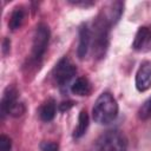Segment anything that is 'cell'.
Wrapping results in <instances>:
<instances>
[{
    "label": "cell",
    "instance_id": "obj_16",
    "mask_svg": "<svg viewBox=\"0 0 151 151\" xmlns=\"http://www.w3.org/2000/svg\"><path fill=\"white\" fill-rule=\"evenodd\" d=\"M12 149V142L9 137L1 134L0 136V151H11Z\"/></svg>",
    "mask_w": 151,
    "mask_h": 151
},
{
    "label": "cell",
    "instance_id": "obj_11",
    "mask_svg": "<svg viewBox=\"0 0 151 151\" xmlns=\"http://www.w3.org/2000/svg\"><path fill=\"white\" fill-rule=\"evenodd\" d=\"M92 91V87H91V84L90 81L84 78V77H79L76 79V81L71 85V92L76 96H88Z\"/></svg>",
    "mask_w": 151,
    "mask_h": 151
},
{
    "label": "cell",
    "instance_id": "obj_13",
    "mask_svg": "<svg viewBox=\"0 0 151 151\" xmlns=\"http://www.w3.org/2000/svg\"><path fill=\"white\" fill-rule=\"evenodd\" d=\"M24 19H25V11H24V8L21 6L20 7H15L14 11L12 12L11 17H9L8 27L12 31H15V29L20 28L22 22H24Z\"/></svg>",
    "mask_w": 151,
    "mask_h": 151
},
{
    "label": "cell",
    "instance_id": "obj_19",
    "mask_svg": "<svg viewBox=\"0 0 151 151\" xmlns=\"http://www.w3.org/2000/svg\"><path fill=\"white\" fill-rule=\"evenodd\" d=\"M11 48V40L8 38H5L4 41H2V53L4 54H7L8 51Z\"/></svg>",
    "mask_w": 151,
    "mask_h": 151
},
{
    "label": "cell",
    "instance_id": "obj_17",
    "mask_svg": "<svg viewBox=\"0 0 151 151\" xmlns=\"http://www.w3.org/2000/svg\"><path fill=\"white\" fill-rule=\"evenodd\" d=\"M40 151H59V145L53 142H44L40 145Z\"/></svg>",
    "mask_w": 151,
    "mask_h": 151
},
{
    "label": "cell",
    "instance_id": "obj_14",
    "mask_svg": "<svg viewBox=\"0 0 151 151\" xmlns=\"http://www.w3.org/2000/svg\"><path fill=\"white\" fill-rule=\"evenodd\" d=\"M88 123H90V119H88L87 112L85 110H81L80 113H79V117H78L77 127L74 129V132H73V137L80 138L81 136H84L87 127H88Z\"/></svg>",
    "mask_w": 151,
    "mask_h": 151
},
{
    "label": "cell",
    "instance_id": "obj_8",
    "mask_svg": "<svg viewBox=\"0 0 151 151\" xmlns=\"http://www.w3.org/2000/svg\"><path fill=\"white\" fill-rule=\"evenodd\" d=\"M91 47V28L87 24H84L79 28V44L77 48V54L79 59H84Z\"/></svg>",
    "mask_w": 151,
    "mask_h": 151
},
{
    "label": "cell",
    "instance_id": "obj_3",
    "mask_svg": "<svg viewBox=\"0 0 151 151\" xmlns=\"http://www.w3.org/2000/svg\"><path fill=\"white\" fill-rule=\"evenodd\" d=\"M96 145L98 151H126L127 140L120 131L110 130L97 139Z\"/></svg>",
    "mask_w": 151,
    "mask_h": 151
},
{
    "label": "cell",
    "instance_id": "obj_12",
    "mask_svg": "<svg viewBox=\"0 0 151 151\" xmlns=\"http://www.w3.org/2000/svg\"><path fill=\"white\" fill-rule=\"evenodd\" d=\"M123 8H124V4L122 1H113L110 4L107 14H104V15L106 17V19L111 26L118 22V20L120 19V17L123 14Z\"/></svg>",
    "mask_w": 151,
    "mask_h": 151
},
{
    "label": "cell",
    "instance_id": "obj_5",
    "mask_svg": "<svg viewBox=\"0 0 151 151\" xmlns=\"http://www.w3.org/2000/svg\"><path fill=\"white\" fill-rule=\"evenodd\" d=\"M77 68L74 64L71 61L70 58L63 57L54 66L53 68V79L58 84V86H64L66 85L76 74Z\"/></svg>",
    "mask_w": 151,
    "mask_h": 151
},
{
    "label": "cell",
    "instance_id": "obj_1",
    "mask_svg": "<svg viewBox=\"0 0 151 151\" xmlns=\"http://www.w3.org/2000/svg\"><path fill=\"white\" fill-rule=\"evenodd\" d=\"M110 27V22L103 14H99L93 21V29L91 31V46L93 50V54L97 59L104 58L107 51Z\"/></svg>",
    "mask_w": 151,
    "mask_h": 151
},
{
    "label": "cell",
    "instance_id": "obj_7",
    "mask_svg": "<svg viewBox=\"0 0 151 151\" xmlns=\"http://www.w3.org/2000/svg\"><path fill=\"white\" fill-rule=\"evenodd\" d=\"M17 103H19V100H18V90L14 86H7L4 91L1 103H0L1 118H5L6 114H9L11 110L14 107V105Z\"/></svg>",
    "mask_w": 151,
    "mask_h": 151
},
{
    "label": "cell",
    "instance_id": "obj_2",
    "mask_svg": "<svg viewBox=\"0 0 151 151\" xmlns=\"http://www.w3.org/2000/svg\"><path fill=\"white\" fill-rule=\"evenodd\" d=\"M118 114V104L113 96L109 92L101 93L92 109V117L96 123L100 125H106L112 123Z\"/></svg>",
    "mask_w": 151,
    "mask_h": 151
},
{
    "label": "cell",
    "instance_id": "obj_20",
    "mask_svg": "<svg viewBox=\"0 0 151 151\" xmlns=\"http://www.w3.org/2000/svg\"><path fill=\"white\" fill-rule=\"evenodd\" d=\"M71 4H73V5H81V6H91V5H93V1H84V0H81V1H70Z\"/></svg>",
    "mask_w": 151,
    "mask_h": 151
},
{
    "label": "cell",
    "instance_id": "obj_18",
    "mask_svg": "<svg viewBox=\"0 0 151 151\" xmlns=\"http://www.w3.org/2000/svg\"><path fill=\"white\" fill-rule=\"evenodd\" d=\"M73 105H74V103L71 101V100H68V101H63V103L59 104V110H60L61 112H65V111H67L68 109H71Z\"/></svg>",
    "mask_w": 151,
    "mask_h": 151
},
{
    "label": "cell",
    "instance_id": "obj_9",
    "mask_svg": "<svg viewBox=\"0 0 151 151\" xmlns=\"http://www.w3.org/2000/svg\"><path fill=\"white\" fill-rule=\"evenodd\" d=\"M151 41V29L146 26H142L138 28L133 42H132V48L136 51H142L144 50V47H146L149 45V42Z\"/></svg>",
    "mask_w": 151,
    "mask_h": 151
},
{
    "label": "cell",
    "instance_id": "obj_15",
    "mask_svg": "<svg viewBox=\"0 0 151 151\" xmlns=\"http://www.w3.org/2000/svg\"><path fill=\"white\" fill-rule=\"evenodd\" d=\"M138 116L143 120L151 118V97L140 106V109L138 111Z\"/></svg>",
    "mask_w": 151,
    "mask_h": 151
},
{
    "label": "cell",
    "instance_id": "obj_4",
    "mask_svg": "<svg viewBox=\"0 0 151 151\" xmlns=\"http://www.w3.org/2000/svg\"><path fill=\"white\" fill-rule=\"evenodd\" d=\"M51 32L50 27L41 22L37 26L34 35H33V44H32V58L34 61H40L50 41Z\"/></svg>",
    "mask_w": 151,
    "mask_h": 151
},
{
    "label": "cell",
    "instance_id": "obj_6",
    "mask_svg": "<svg viewBox=\"0 0 151 151\" xmlns=\"http://www.w3.org/2000/svg\"><path fill=\"white\" fill-rule=\"evenodd\" d=\"M151 87V63L143 61L136 73V88L145 92Z\"/></svg>",
    "mask_w": 151,
    "mask_h": 151
},
{
    "label": "cell",
    "instance_id": "obj_10",
    "mask_svg": "<svg viewBox=\"0 0 151 151\" xmlns=\"http://www.w3.org/2000/svg\"><path fill=\"white\" fill-rule=\"evenodd\" d=\"M55 111H57V105H55V100L53 98H48L46 101H44V104L40 106L39 110V117L42 122H51L54 116H55Z\"/></svg>",
    "mask_w": 151,
    "mask_h": 151
}]
</instances>
